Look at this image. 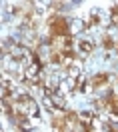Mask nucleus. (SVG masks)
I'll use <instances>...</instances> for the list:
<instances>
[{"instance_id":"f257e3e1","label":"nucleus","mask_w":118,"mask_h":132,"mask_svg":"<svg viewBox=\"0 0 118 132\" xmlns=\"http://www.w3.org/2000/svg\"><path fill=\"white\" fill-rule=\"evenodd\" d=\"M94 50V44L90 40H80V52H84V54H90Z\"/></svg>"},{"instance_id":"f03ea898","label":"nucleus","mask_w":118,"mask_h":132,"mask_svg":"<svg viewBox=\"0 0 118 132\" xmlns=\"http://www.w3.org/2000/svg\"><path fill=\"white\" fill-rule=\"evenodd\" d=\"M108 80V74H96L92 78V82H94V86H102V84Z\"/></svg>"},{"instance_id":"7ed1b4c3","label":"nucleus","mask_w":118,"mask_h":132,"mask_svg":"<svg viewBox=\"0 0 118 132\" xmlns=\"http://www.w3.org/2000/svg\"><path fill=\"white\" fill-rule=\"evenodd\" d=\"M112 24H118V4L112 8Z\"/></svg>"},{"instance_id":"20e7f679","label":"nucleus","mask_w":118,"mask_h":132,"mask_svg":"<svg viewBox=\"0 0 118 132\" xmlns=\"http://www.w3.org/2000/svg\"><path fill=\"white\" fill-rule=\"evenodd\" d=\"M104 46H106V48H112V46H114V42H112L110 36H104Z\"/></svg>"},{"instance_id":"39448f33","label":"nucleus","mask_w":118,"mask_h":132,"mask_svg":"<svg viewBox=\"0 0 118 132\" xmlns=\"http://www.w3.org/2000/svg\"><path fill=\"white\" fill-rule=\"evenodd\" d=\"M50 6H52V8H62V6H64V4H62V2H52Z\"/></svg>"}]
</instances>
